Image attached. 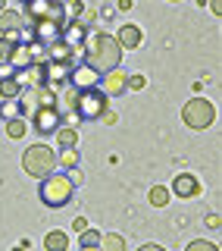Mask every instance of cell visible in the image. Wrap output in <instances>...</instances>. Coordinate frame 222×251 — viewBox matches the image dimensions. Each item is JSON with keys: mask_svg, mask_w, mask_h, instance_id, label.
I'll list each match as a JSON object with an SVG mask.
<instances>
[{"mask_svg": "<svg viewBox=\"0 0 222 251\" xmlns=\"http://www.w3.org/2000/svg\"><path fill=\"white\" fill-rule=\"evenodd\" d=\"M85 50V63L94 69L97 75L104 73H113V69H119V63H122V47L116 44L113 35H107V31H97V35H91L88 41L82 44Z\"/></svg>", "mask_w": 222, "mask_h": 251, "instance_id": "6da1fadb", "label": "cell"}, {"mask_svg": "<svg viewBox=\"0 0 222 251\" xmlns=\"http://www.w3.org/2000/svg\"><path fill=\"white\" fill-rule=\"evenodd\" d=\"M38 195H41V201L47 207H66V204L72 201V195H75V185H72V179H69L66 173H50V176L41 179Z\"/></svg>", "mask_w": 222, "mask_h": 251, "instance_id": "7a4b0ae2", "label": "cell"}, {"mask_svg": "<svg viewBox=\"0 0 222 251\" xmlns=\"http://www.w3.org/2000/svg\"><path fill=\"white\" fill-rule=\"evenodd\" d=\"M107 110H110V98L100 88H85V91H78L75 100H72V113L82 123H97Z\"/></svg>", "mask_w": 222, "mask_h": 251, "instance_id": "3957f363", "label": "cell"}, {"mask_svg": "<svg viewBox=\"0 0 222 251\" xmlns=\"http://www.w3.org/2000/svg\"><path fill=\"white\" fill-rule=\"evenodd\" d=\"M22 170L28 173L31 179H44L57 170V151L50 145H31L22 154Z\"/></svg>", "mask_w": 222, "mask_h": 251, "instance_id": "277c9868", "label": "cell"}, {"mask_svg": "<svg viewBox=\"0 0 222 251\" xmlns=\"http://www.w3.org/2000/svg\"><path fill=\"white\" fill-rule=\"evenodd\" d=\"M22 19H25L28 25H31V22H57V25H66V22H69L63 0H28Z\"/></svg>", "mask_w": 222, "mask_h": 251, "instance_id": "5b68a950", "label": "cell"}, {"mask_svg": "<svg viewBox=\"0 0 222 251\" xmlns=\"http://www.w3.org/2000/svg\"><path fill=\"white\" fill-rule=\"evenodd\" d=\"M181 120H185V126L188 129H210L213 126V120H216V107H213V100H207V98H191L185 107H181Z\"/></svg>", "mask_w": 222, "mask_h": 251, "instance_id": "8992f818", "label": "cell"}, {"mask_svg": "<svg viewBox=\"0 0 222 251\" xmlns=\"http://www.w3.org/2000/svg\"><path fill=\"white\" fill-rule=\"evenodd\" d=\"M31 126H35V132H41V135H53V132L63 126V113L57 104H41L31 113Z\"/></svg>", "mask_w": 222, "mask_h": 251, "instance_id": "52a82bcc", "label": "cell"}, {"mask_svg": "<svg viewBox=\"0 0 222 251\" xmlns=\"http://www.w3.org/2000/svg\"><path fill=\"white\" fill-rule=\"evenodd\" d=\"M200 192H203V185H200V179H197L194 173H178V176L172 179V185H169V195H178L181 201L197 198Z\"/></svg>", "mask_w": 222, "mask_h": 251, "instance_id": "ba28073f", "label": "cell"}, {"mask_svg": "<svg viewBox=\"0 0 222 251\" xmlns=\"http://www.w3.org/2000/svg\"><path fill=\"white\" fill-rule=\"evenodd\" d=\"M66 82L72 85L75 91H85V88H97L100 75L94 73V69L88 66V63H82V66H78V63H75V66L69 69V78H66Z\"/></svg>", "mask_w": 222, "mask_h": 251, "instance_id": "9c48e42d", "label": "cell"}, {"mask_svg": "<svg viewBox=\"0 0 222 251\" xmlns=\"http://www.w3.org/2000/svg\"><path fill=\"white\" fill-rule=\"evenodd\" d=\"M129 73H122V69H113V73H104L100 75V91L107 94V98H119V94H125L129 88Z\"/></svg>", "mask_w": 222, "mask_h": 251, "instance_id": "30bf717a", "label": "cell"}, {"mask_svg": "<svg viewBox=\"0 0 222 251\" xmlns=\"http://www.w3.org/2000/svg\"><path fill=\"white\" fill-rule=\"evenodd\" d=\"M35 50H41V44H38V41H19V44H16V50H13V57H10V66L13 69H25V66H31V63H38Z\"/></svg>", "mask_w": 222, "mask_h": 251, "instance_id": "8fae6325", "label": "cell"}, {"mask_svg": "<svg viewBox=\"0 0 222 251\" xmlns=\"http://www.w3.org/2000/svg\"><path fill=\"white\" fill-rule=\"evenodd\" d=\"M141 41H144V35H141L138 25H132V22H125V25H119V35H116V44L122 47V50H138Z\"/></svg>", "mask_w": 222, "mask_h": 251, "instance_id": "7c38bea8", "label": "cell"}, {"mask_svg": "<svg viewBox=\"0 0 222 251\" xmlns=\"http://www.w3.org/2000/svg\"><path fill=\"white\" fill-rule=\"evenodd\" d=\"M78 50L82 47H72V44H66L60 38V41H53L50 47H47V53H50V60L53 63H69V66H75V57H78Z\"/></svg>", "mask_w": 222, "mask_h": 251, "instance_id": "4fadbf2b", "label": "cell"}, {"mask_svg": "<svg viewBox=\"0 0 222 251\" xmlns=\"http://www.w3.org/2000/svg\"><path fill=\"white\" fill-rule=\"evenodd\" d=\"M16 82H19L22 88H41V85H44V63H31V66L19 69Z\"/></svg>", "mask_w": 222, "mask_h": 251, "instance_id": "5bb4252c", "label": "cell"}, {"mask_svg": "<svg viewBox=\"0 0 222 251\" xmlns=\"http://www.w3.org/2000/svg\"><path fill=\"white\" fill-rule=\"evenodd\" d=\"M22 28H25V19H22L19 10L0 13V35H22Z\"/></svg>", "mask_w": 222, "mask_h": 251, "instance_id": "9a60e30c", "label": "cell"}, {"mask_svg": "<svg viewBox=\"0 0 222 251\" xmlns=\"http://www.w3.org/2000/svg\"><path fill=\"white\" fill-rule=\"evenodd\" d=\"M44 251H69V235L63 229H53L44 235Z\"/></svg>", "mask_w": 222, "mask_h": 251, "instance_id": "2e32d148", "label": "cell"}, {"mask_svg": "<svg viewBox=\"0 0 222 251\" xmlns=\"http://www.w3.org/2000/svg\"><path fill=\"white\" fill-rule=\"evenodd\" d=\"M100 251H125V239L119 232H100V242H97Z\"/></svg>", "mask_w": 222, "mask_h": 251, "instance_id": "e0dca14e", "label": "cell"}, {"mask_svg": "<svg viewBox=\"0 0 222 251\" xmlns=\"http://www.w3.org/2000/svg\"><path fill=\"white\" fill-rule=\"evenodd\" d=\"M53 135H57V145H60V148H75V145H78V132H75V126H60Z\"/></svg>", "mask_w": 222, "mask_h": 251, "instance_id": "ac0fdd59", "label": "cell"}, {"mask_svg": "<svg viewBox=\"0 0 222 251\" xmlns=\"http://www.w3.org/2000/svg\"><path fill=\"white\" fill-rule=\"evenodd\" d=\"M19 41H22V35H0V63H10Z\"/></svg>", "mask_w": 222, "mask_h": 251, "instance_id": "d6986e66", "label": "cell"}, {"mask_svg": "<svg viewBox=\"0 0 222 251\" xmlns=\"http://www.w3.org/2000/svg\"><path fill=\"white\" fill-rule=\"evenodd\" d=\"M25 132H28V126H25V116H16V120H6V138L19 141V138H25Z\"/></svg>", "mask_w": 222, "mask_h": 251, "instance_id": "ffe728a7", "label": "cell"}, {"mask_svg": "<svg viewBox=\"0 0 222 251\" xmlns=\"http://www.w3.org/2000/svg\"><path fill=\"white\" fill-rule=\"evenodd\" d=\"M19 91H22V85L16 82V75H6V78H0V98H3V100H13V98H19Z\"/></svg>", "mask_w": 222, "mask_h": 251, "instance_id": "44dd1931", "label": "cell"}, {"mask_svg": "<svg viewBox=\"0 0 222 251\" xmlns=\"http://www.w3.org/2000/svg\"><path fill=\"white\" fill-rule=\"evenodd\" d=\"M57 163H63L66 170H75L78 163H82V157H78V151H75V148H63V151L57 154Z\"/></svg>", "mask_w": 222, "mask_h": 251, "instance_id": "7402d4cb", "label": "cell"}, {"mask_svg": "<svg viewBox=\"0 0 222 251\" xmlns=\"http://www.w3.org/2000/svg\"><path fill=\"white\" fill-rule=\"evenodd\" d=\"M0 116H3V120H16V116H25V113H22V104H19V98H13V100H3V104H0Z\"/></svg>", "mask_w": 222, "mask_h": 251, "instance_id": "603a6c76", "label": "cell"}, {"mask_svg": "<svg viewBox=\"0 0 222 251\" xmlns=\"http://www.w3.org/2000/svg\"><path fill=\"white\" fill-rule=\"evenodd\" d=\"M150 204H154V207H166V204H169V188H166V185H154V188H150Z\"/></svg>", "mask_w": 222, "mask_h": 251, "instance_id": "cb8c5ba5", "label": "cell"}, {"mask_svg": "<svg viewBox=\"0 0 222 251\" xmlns=\"http://www.w3.org/2000/svg\"><path fill=\"white\" fill-rule=\"evenodd\" d=\"M100 242V232L94 229V226H88L85 232H78V248H91V245H97Z\"/></svg>", "mask_w": 222, "mask_h": 251, "instance_id": "d4e9b609", "label": "cell"}, {"mask_svg": "<svg viewBox=\"0 0 222 251\" xmlns=\"http://www.w3.org/2000/svg\"><path fill=\"white\" fill-rule=\"evenodd\" d=\"M185 251H219V245H213V242H207V239H194Z\"/></svg>", "mask_w": 222, "mask_h": 251, "instance_id": "484cf974", "label": "cell"}, {"mask_svg": "<svg viewBox=\"0 0 222 251\" xmlns=\"http://www.w3.org/2000/svg\"><path fill=\"white\" fill-rule=\"evenodd\" d=\"M125 88H132V91H144V88H147V78L134 73V75H129V85H125Z\"/></svg>", "mask_w": 222, "mask_h": 251, "instance_id": "4316f807", "label": "cell"}, {"mask_svg": "<svg viewBox=\"0 0 222 251\" xmlns=\"http://www.w3.org/2000/svg\"><path fill=\"white\" fill-rule=\"evenodd\" d=\"M88 226H91V223H88L85 217H75V220H72V229H75V232H85Z\"/></svg>", "mask_w": 222, "mask_h": 251, "instance_id": "83f0119b", "label": "cell"}, {"mask_svg": "<svg viewBox=\"0 0 222 251\" xmlns=\"http://www.w3.org/2000/svg\"><path fill=\"white\" fill-rule=\"evenodd\" d=\"M132 3H134V0H119L116 10H119V13H129V10H132Z\"/></svg>", "mask_w": 222, "mask_h": 251, "instance_id": "f1b7e54d", "label": "cell"}, {"mask_svg": "<svg viewBox=\"0 0 222 251\" xmlns=\"http://www.w3.org/2000/svg\"><path fill=\"white\" fill-rule=\"evenodd\" d=\"M207 226H210V229H219V214H210L207 217Z\"/></svg>", "mask_w": 222, "mask_h": 251, "instance_id": "f546056e", "label": "cell"}, {"mask_svg": "<svg viewBox=\"0 0 222 251\" xmlns=\"http://www.w3.org/2000/svg\"><path fill=\"white\" fill-rule=\"evenodd\" d=\"M6 75H16V73H13V66H10V63H6V66L0 63V78H6Z\"/></svg>", "mask_w": 222, "mask_h": 251, "instance_id": "4dcf8cb0", "label": "cell"}, {"mask_svg": "<svg viewBox=\"0 0 222 251\" xmlns=\"http://www.w3.org/2000/svg\"><path fill=\"white\" fill-rule=\"evenodd\" d=\"M138 251H166L163 245H154V242H147V245H141Z\"/></svg>", "mask_w": 222, "mask_h": 251, "instance_id": "1f68e13d", "label": "cell"}, {"mask_svg": "<svg viewBox=\"0 0 222 251\" xmlns=\"http://www.w3.org/2000/svg\"><path fill=\"white\" fill-rule=\"evenodd\" d=\"M210 10L219 16V13H222V0H210Z\"/></svg>", "mask_w": 222, "mask_h": 251, "instance_id": "d6a6232c", "label": "cell"}, {"mask_svg": "<svg viewBox=\"0 0 222 251\" xmlns=\"http://www.w3.org/2000/svg\"><path fill=\"white\" fill-rule=\"evenodd\" d=\"M78 251H100V248H97V245H91V248H78Z\"/></svg>", "mask_w": 222, "mask_h": 251, "instance_id": "836d02e7", "label": "cell"}, {"mask_svg": "<svg viewBox=\"0 0 222 251\" xmlns=\"http://www.w3.org/2000/svg\"><path fill=\"white\" fill-rule=\"evenodd\" d=\"M6 10V0H0V13H3Z\"/></svg>", "mask_w": 222, "mask_h": 251, "instance_id": "e575fe53", "label": "cell"}, {"mask_svg": "<svg viewBox=\"0 0 222 251\" xmlns=\"http://www.w3.org/2000/svg\"><path fill=\"white\" fill-rule=\"evenodd\" d=\"M19 3H22V6H25V3H28V0H19Z\"/></svg>", "mask_w": 222, "mask_h": 251, "instance_id": "d590c367", "label": "cell"}, {"mask_svg": "<svg viewBox=\"0 0 222 251\" xmlns=\"http://www.w3.org/2000/svg\"><path fill=\"white\" fill-rule=\"evenodd\" d=\"M172 3H178V0H172Z\"/></svg>", "mask_w": 222, "mask_h": 251, "instance_id": "8d00e7d4", "label": "cell"}]
</instances>
